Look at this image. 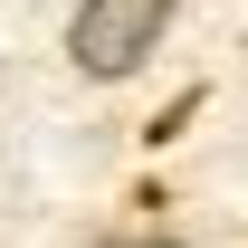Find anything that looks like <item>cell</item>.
<instances>
[{"instance_id":"obj_1","label":"cell","mask_w":248,"mask_h":248,"mask_svg":"<svg viewBox=\"0 0 248 248\" xmlns=\"http://www.w3.org/2000/svg\"><path fill=\"white\" fill-rule=\"evenodd\" d=\"M172 10H182V0H77V19H67L77 77H134V67L162 48Z\"/></svg>"},{"instance_id":"obj_2","label":"cell","mask_w":248,"mask_h":248,"mask_svg":"<svg viewBox=\"0 0 248 248\" xmlns=\"http://www.w3.org/2000/svg\"><path fill=\"white\" fill-rule=\"evenodd\" d=\"M105 248H182V239H105Z\"/></svg>"}]
</instances>
